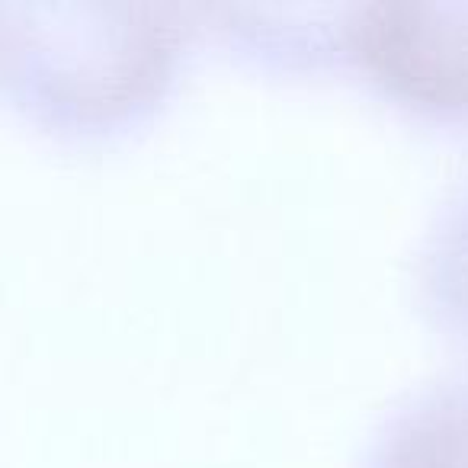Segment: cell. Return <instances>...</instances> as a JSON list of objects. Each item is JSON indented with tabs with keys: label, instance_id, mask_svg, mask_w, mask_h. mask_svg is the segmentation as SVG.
Here are the masks:
<instances>
[{
	"label": "cell",
	"instance_id": "1",
	"mask_svg": "<svg viewBox=\"0 0 468 468\" xmlns=\"http://www.w3.org/2000/svg\"><path fill=\"white\" fill-rule=\"evenodd\" d=\"M372 71L423 103H468V10L382 7L353 29Z\"/></svg>",
	"mask_w": 468,
	"mask_h": 468
}]
</instances>
